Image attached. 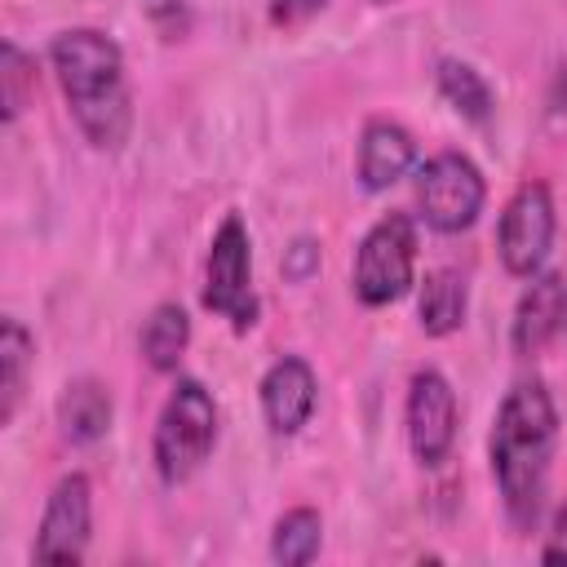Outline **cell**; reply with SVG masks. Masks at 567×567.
I'll return each mask as SVG.
<instances>
[{
  "instance_id": "cell-18",
  "label": "cell",
  "mask_w": 567,
  "mask_h": 567,
  "mask_svg": "<svg viewBox=\"0 0 567 567\" xmlns=\"http://www.w3.org/2000/svg\"><path fill=\"white\" fill-rule=\"evenodd\" d=\"M439 93H443L465 120H474V124H487V120H492V89H487V80H483L470 62L443 58V62H439Z\"/></svg>"
},
{
  "instance_id": "cell-21",
  "label": "cell",
  "mask_w": 567,
  "mask_h": 567,
  "mask_svg": "<svg viewBox=\"0 0 567 567\" xmlns=\"http://www.w3.org/2000/svg\"><path fill=\"white\" fill-rule=\"evenodd\" d=\"M328 0H270V22L275 27H297L306 18H315Z\"/></svg>"
},
{
  "instance_id": "cell-12",
  "label": "cell",
  "mask_w": 567,
  "mask_h": 567,
  "mask_svg": "<svg viewBox=\"0 0 567 567\" xmlns=\"http://www.w3.org/2000/svg\"><path fill=\"white\" fill-rule=\"evenodd\" d=\"M416 164V142L399 120H368L359 133V182L363 190H390Z\"/></svg>"
},
{
  "instance_id": "cell-17",
  "label": "cell",
  "mask_w": 567,
  "mask_h": 567,
  "mask_svg": "<svg viewBox=\"0 0 567 567\" xmlns=\"http://www.w3.org/2000/svg\"><path fill=\"white\" fill-rule=\"evenodd\" d=\"M319 545H323V518H319V509L297 505V509H288L275 523L270 558L284 563V567H306V563L319 558Z\"/></svg>"
},
{
  "instance_id": "cell-15",
  "label": "cell",
  "mask_w": 567,
  "mask_h": 567,
  "mask_svg": "<svg viewBox=\"0 0 567 567\" xmlns=\"http://www.w3.org/2000/svg\"><path fill=\"white\" fill-rule=\"evenodd\" d=\"M31 359H35V341L22 328V319L4 315L0 319V425H13L22 394H27V377H31Z\"/></svg>"
},
{
  "instance_id": "cell-7",
  "label": "cell",
  "mask_w": 567,
  "mask_h": 567,
  "mask_svg": "<svg viewBox=\"0 0 567 567\" xmlns=\"http://www.w3.org/2000/svg\"><path fill=\"white\" fill-rule=\"evenodd\" d=\"M554 230H558V213H554V195L545 182H523L505 208H501V221H496V252L505 261L509 275L518 279H532L549 248H554Z\"/></svg>"
},
{
  "instance_id": "cell-6",
  "label": "cell",
  "mask_w": 567,
  "mask_h": 567,
  "mask_svg": "<svg viewBox=\"0 0 567 567\" xmlns=\"http://www.w3.org/2000/svg\"><path fill=\"white\" fill-rule=\"evenodd\" d=\"M483 204H487V182L470 155L439 151L416 168V208L430 230L461 235L478 221Z\"/></svg>"
},
{
  "instance_id": "cell-5",
  "label": "cell",
  "mask_w": 567,
  "mask_h": 567,
  "mask_svg": "<svg viewBox=\"0 0 567 567\" xmlns=\"http://www.w3.org/2000/svg\"><path fill=\"white\" fill-rule=\"evenodd\" d=\"M416 275V221L408 213H385L368 226L354 252L350 288L363 306H390L412 288Z\"/></svg>"
},
{
  "instance_id": "cell-11",
  "label": "cell",
  "mask_w": 567,
  "mask_h": 567,
  "mask_svg": "<svg viewBox=\"0 0 567 567\" xmlns=\"http://www.w3.org/2000/svg\"><path fill=\"white\" fill-rule=\"evenodd\" d=\"M567 328V279L558 270H536L523 288L509 323L514 354H540Z\"/></svg>"
},
{
  "instance_id": "cell-3",
  "label": "cell",
  "mask_w": 567,
  "mask_h": 567,
  "mask_svg": "<svg viewBox=\"0 0 567 567\" xmlns=\"http://www.w3.org/2000/svg\"><path fill=\"white\" fill-rule=\"evenodd\" d=\"M217 430H221V416H217L213 390L195 377H177L155 416V439H151V461L159 483L177 487L190 474H199V465L217 447Z\"/></svg>"
},
{
  "instance_id": "cell-2",
  "label": "cell",
  "mask_w": 567,
  "mask_h": 567,
  "mask_svg": "<svg viewBox=\"0 0 567 567\" xmlns=\"http://www.w3.org/2000/svg\"><path fill=\"white\" fill-rule=\"evenodd\" d=\"M49 62L75 128L97 151H120L133 128V93L120 44L106 31L71 27L49 44Z\"/></svg>"
},
{
  "instance_id": "cell-10",
  "label": "cell",
  "mask_w": 567,
  "mask_h": 567,
  "mask_svg": "<svg viewBox=\"0 0 567 567\" xmlns=\"http://www.w3.org/2000/svg\"><path fill=\"white\" fill-rule=\"evenodd\" d=\"M319 403V377L301 354H279L261 377V416L270 434H297Z\"/></svg>"
},
{
  "instance_id": "cell-22",
  "label": "cell",
  "mask_w": 567,
  "mask_h": 567,
  "mask_svg": "<svg viewBox=\"0 0 567 567\" xmlns=\"http://www.w3.org/2000/svg\"><path fill=\"white\" fill-rule=\"evenodd\" d=\"M540 558H549V563H563L567 558V505L554 509V523H549V536H545Z\"/></svg>"
},
{
  "instance_id": "cell-8",
  "label": "cell",
  "mask_w": 567,
  "mask_h": 567,
  "mask_svg": "<svg viewBox=\"0 0 567 567\" xmlns=\"http://www.w3.org/2000/svg\"><path fill=\"white\" fill-rule=\"evenodd\" d=\"M456 425H461V408H456V390L439 368H421L408 381V403H403V430H408V447L425 470H439L452 456L456 443Z\"/></svg>"
},
{
  "instance_id": "cell-20",
  "label": "cell",
  "mask_w": 567,
  "mask_h": 567,
  "mask_svg": "<svg viewBox=\"0 0 567 567\" xmlns=\"http://www.w3.org/2000/svg\"><path fill=\"white\" fill-rule=\"evenodd\" d=\"M315 270H319V248H315V239H297V244L288 248V257H284V275H288L292 284H306Z\"/></svg>"
},
{
  "instance_id": "cell-16",
  "label": "cell",
  "mask_w": 567,
  "mask_h": 567,
  "mask_svg": "<svg viewBox=\"0 0 567 567\" xmlns=\"http://www.w3.org/2000/svg\"><path fill=\"white\" fill-rule=\"evenodd\" d=\"M142 359L155 368V372H177L186 346H190V319L177 301H159L146 323H142Z\"/></svg>"
},
{
  "instance_id": "cell-13",
  "label": "cell",
  "mask_w": 567,
  "mask_h": 567,
  "mask_svg": "<svg viewBox=\"0 0 567 567\" xmlns=\"http://www.w3.org/2000/svg\"><path fill=\"white\" fill-rule=\"evenodd\" d=\"M111 416H115V403H111V390L97 377H75V381L62 385V394H58V430H62L66 443H75V447L97 443L111 430Z\"/></svg>"
},
{
  "instance_id": "cell-9",
  "label": "cell",
  "mask_w": 567,
  "mask_h": 567,
  "mask_svg": "<svg viewBox=\"0 0 567 567\" xmlns=\"http://www.w3.org/2000/svg\"><path fill=\"white\" fill-rule=\"evenodd\" d=\"M93 536V487L84 474H62L44 501L31 554L40 563H80Z\"/></svg>"
},
{
  "instance_id": "cell-14",
  "label": "cell",
  "mask_w": 567,
  "mask_h": 567,
  "mask_svg": "<svg viewBox=\"0 0 567 567\" xmlns=\"http://www.w3.org/2000/svg\"><path fill=\"white\" fill-rule=\"evenodd\" d=\"M465 310H470V284L456 266H439L421 279L416 319L425 337H452L465 323Z\"/></svg>"
},
{
  "instance_id": "cell-19",
  "label": "cell",
  "mask_w": 567,
  "mask_h": 567,
  "mask_svg": "<svg viewBox=\"0 0 567 567\" xmlns=\"http://www.w3.org/2000/svg\"><path fill=\"white\" fill-rule=\"evenodd\" d=\"M0 89H4V120L13 124L35 93V58H27L13 40L4 44V66H0Z\"/></svg>"
},
{
  "instance_id": "cell-4",
  "label": "cell",
  "mask_w": 567,
  "mask_h": 567,
  "mask_svg": "<svg viewBox=\"0 0 567 567\" xmlns=\"http://www.w3.org/2000/svg\"><path fill=\"white\" fill-rule=\"evenodd\" d=\"M199 301H204V310L226 319L235 332H248L261 319V301L252 288V239H248V226L239 213H226L221 226L213 230Z\"/></svg>"
},
{
  "instance_id": "cell-1",
  "label": "cell",
  "mask_w": 567,
  "mask_h": 567,
  "mask_svg": "<svg viewBox=\"0 0 567 567\" xmlns=\"http://www.w3.org/2000/svg\"><path fill=\"white\" fill-rule=\"evenodd\" d=\"M558 447V408L545 381H514L509 394L496 408L492 434H487V461L492 478L505 505V518L518 532H532L545 496H549V470Z\"/></svg>"
}]
</instances>
